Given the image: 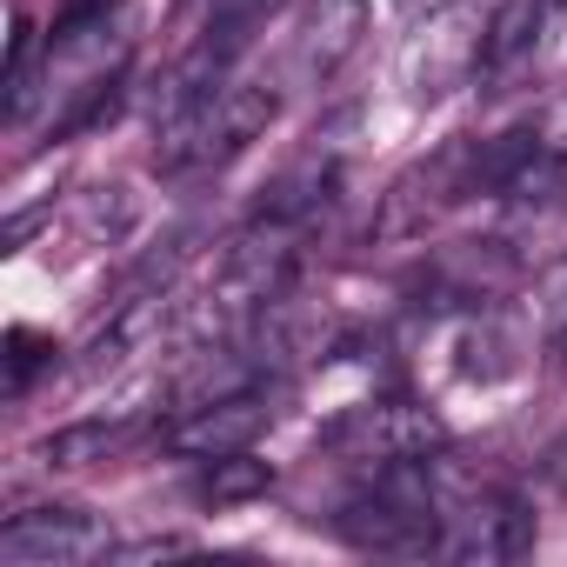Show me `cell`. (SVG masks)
<instances>
[{
	"label": "cell",
	"instance_id": "cell-1",
	"mask_svg": "<svg viewBox=\"0 0 567 567\" xmlns=\"http://www.w3.org/2000/svg\"><path fill=\"white\" fill-rule=\"evenodd\" d=\"M280 114V81H220L207 101L154 127V174L167 181H200L227 167L247 141H260Z\"/></svg>",
	"mask_w": 567,
	"mask_h": 567
},
{
	"label": "cell",
	"instance_id": "cell-2",
	"mask_svg": "<svg viewBox=\"0 0 567 567\" xmlns=\"http://www.w3.org/2000/svg\"><path fill=\"white\" fill-rule=\"evenodd\" d=\"M534 547V507L501 487V481H474L461 474L454 501H447V520H441V540H434V560H520Z\"/></svg>",
	"mask_w": 567,
	"mask_h": 567
},
{
	"label": "cell",
	"instance_id": "cell-3",
	"mask_svg": "<svg viewBox=\"0 0 567 567\" xmlns=\"http://www.w3.org/2000/svg\"><path fill=\"white\" fill-rule=\"evenodd\" d=\"M328 447L354 467H388V461H421L447 447V421L421 401H361L328 427Z\"/></svg>",
	"mask_w": 567,
	"mask_h": 567
},
{
	"label": "cell",
	"instance_id": "cell-4",
	"mask_svg": "<svg viewBox=\"0 0 567 567\" xmlns=\"http://www.w3.org/2000/svg\"><path fill=\"white\" fill-rule=\"evenodd\" d=\"M107 554H114V527L94 507H28L0 527V560L8 567H81Z\"/></svg>",
	"mask_w": 567,
	"mask_h": 567
},
{
	"label": "cell",
	"instance_id": "cell-5",
	"mask_svg": "<svg viewBox=\"0 0 567 567\" xmlns=\"http://www.w3.org/2000/svg\"><path fill=\"white\" fill-rule=\"evenodd\" d=\"M274 427V388L267 381H247L234 394H214L200 408H181L174 427H161V441L187 461H227V454H247L260 434Z\"/></svg>",
	"mask_w": 567,
	"mask_h": 567
},
{
	"label": "cell",
	"instance_id": "cell-6",
	"mask_svg": "<svg viewBox=\"0 0 567 567\" xmlns=\"http://www.w3.org/2000/svg\"><path fill=\"white\" fill-rule=\"evenodd\" d=\"M368 34V0H308L295 34H288V61H280V94L288 87H321L341 74V61L361 48Z\"/></svg>",
	"mask_w": 567,
	"mask_h": 567
},
{
	"label": "cell",
	"instance_id": "cell-7",
	"mask_svg": "<svg viewBox=\"0 0 567 567\" xmlns=\"http://www.w3.org/2000/svg\"><path fill=\"white\" fill-rule=\"evenodd\" d=\"M554 14H560V0H507V8H494L487 28H481V41H474V74H507V68H520V61L547 41Z\"/></svg>",
	"mask_w": 567,
	"mask_h": 567
},
{
	"label": "cell",
	"instance_id": "cell-8",
	"mask_svg": "<svg viewBox=\"0 0 567 567\" xmlns=\"http://www.w3.org/2000/svg\"><path fill=\"white\" fill-rule=\"evenodd\" d=\"M141 421L114 414V421H81V427H61L41 441V461L48 467H94V461H121L127 447H141Z\"/></svg>",
	"mask_w": 567,
	"mask_h": 567
},
{
	"label": "cell",
	"instance_id": "cell-9",
	"mask_svg": "<svg viewBox=\"0 0 567 567\" xmlns=\"http://www.w3.org/2000/svg\"><path fill=\"white\" fill-rule=\"evenodd\" d=\"M501 200H507L514 214H554V207H567V154L534 147V154L514 167V181L501 187Z\"/></svg>",
	"mask_w": 567,
	"mask_h": 567
},
{
	"label": "cell",
	"instance_id": "cell-10",
	"mask_svg": "<svg viewBox=\"0 0 567 567\" xmlns=\"http://www.w3.org/2000/svg\"><path fill=\"white\" fill-rule=\"evenodd\" d=\"M207 474H200V501H214V507H227V501H247V494H260L274 474H267V461H247V454H227V461H200Z\"/></svg>",
	"mask_w": 567,
	"mask_h": 567
},
{
	"label": "cell",
	"instance_id": "cell-11",
	"mask_svg": "<svg viewBox=\"0 0 567 567\" xmlns=\"http://www.w3.org/2000/svg\"><path fill=\"white\" fill-rule=\"evenodd\" d=\"M41 368H54V334H41V328H8V394H28Z\"/></svg>",
	"mask_w": 567,
	"mask_h": 567
},
{
	"label": "cell",
	"instance_id": "cell-12",
	"mask_svg": "<svg viewBox=\"0 0 567 567\" xmlns=\"http://www.w3.org/2000/svg\"><path fill=\"white\" fill-rule=\"evenodd\" d=\"M547 354H554V374L567 381V295H560V308L547 315Z\"/></svg>",
	"mask_w": 567,
	"mask_h": 567
},
{
	"label": "cell",
	"instance_id": "cell-13",
	"mask_svg": "<svg viewBox=\"0 0 567 567\" xmlns=\"http://www.w3.org/2000/svg\"><path fill=\"white\" fill-rule=\"evenodd\" d=\"M408 8H414V14H421V8H427V14H441V8H454V0H408Z\"/></svg>",
	"mask_w": 567,
	"mask_h": 567
}]
</instances>
